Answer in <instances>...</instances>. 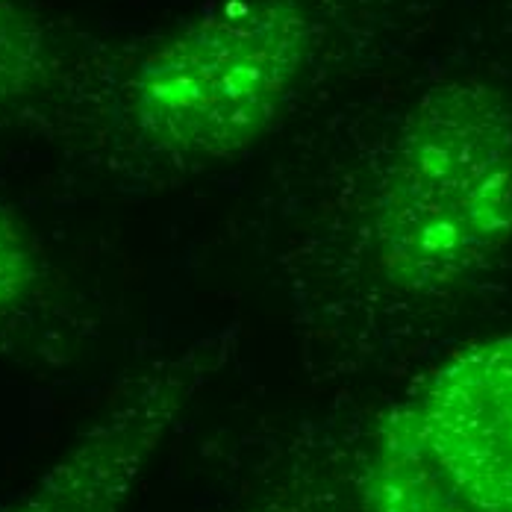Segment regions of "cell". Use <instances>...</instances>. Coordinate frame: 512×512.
I'll list each match as a JSON object with an SVG mask.
<instances>
[{
	"mask_svg": "<svg viewBox=\"0 0 512 512\" xmlns=\"http://www.w3.org/2000/svg\"><path fill=\"white\" fill-rule=\"evenodd\" d=\"M65 59L48 24L24 0H0V115L56 95Z\"/></svg>",
	"mask_w": 512,
	"mask_h": 512,
	"instance_id": "6",
	"label": "cell"
},
{
	"mask_svg": "<svg viewBox=\"0 0 512 512\" xmlns=\"http://www.w3.org/2000/svg\"><path fill=\"white\" fill-rule=\"evenodd\" d=\"M345 304L427 307L465 295L512 248V101L483 80L421 92L327 227Z\"/></svg>",
	"mask_w": 512,
	"mask_h": 512,
	"instance_id": "1",
	"label": "cell"
},
{
	"mask_svg": "<svg viewBox=\"0 0 512 512\" xmlns=\"http://www.w3.org/2000/svg\"><path fill=\"white\" fill-rule=\"evenodd\" d=\"M321 45L312 0H218L127 68L112 103L118 139L151 171L233 162L283 121Z\"/></svg>",
	"mask_w": 512,
	"mask_h": 512,
	"instance_id": "2",
	"label": "cell"
},
{
	"mask_svg": "<svg viewBox=\"0 0 512 512\" xmlns=\"http://www.w3.org/2000/svg\"><path fill=\"white\" fill-rule=\"evenodd\" d=\"M230 357L233 333H215L142 368L3 512H124L162 442Z\"/></svg>",
	"mask_w": 512,
	"mask_h": 512,
	"instance_id": "3",
	"label": "cell"
},
{
	"mask_svg": "<svg viewBox=\"0 0 512 512\" xmlns=\"http://www.w3.org/2000/svg\"><path fill=\"white\" fill-rule=\"evenodd\" d=\"M395 412L483 512H512V333L439 362Z\"/></svg>",
	"mask_w": 512,
	"mask_h": 512,
	"instance_id": "4",
	"label": "cell"
},
{
	"mask_svg": "<svg viewBox=\"0 0 512 512\" xmlns=\"http://www.w3.org/2000/svg\"><path fill=\"white\" fill-rule=\"evenodd\" d=\"M51 304V259L30 224L0 201V342L33 333Z\"/></svg>",
	"mask_w": 512,
	"mask_h": 512,
	"instance_id": "7",
	"label": "cell"
},
{
	"mask_svg": "<svg viewBox=\"0 0 512 512\" xmlns=\"http://www.w3.org/2000/svg\"><path fill=\"white\" fill-rule=\"evenodd\" d=\"M359 498L362 512H483L395 410L380 421L365 454Z\"/></svg>",
	"mask_w": 512,
	"mask_h": 512,
	"instance_id": "5",
	"label": "cell"
}]
</instances>
